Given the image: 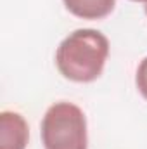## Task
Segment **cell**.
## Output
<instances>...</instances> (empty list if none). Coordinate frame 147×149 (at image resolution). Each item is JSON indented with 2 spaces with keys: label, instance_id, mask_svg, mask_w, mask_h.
Segmentation results:
<instances>
[{
  "label": "cell",
  "instance_id": "3957f363",
  "mask_svg": "<svg viewBox=\"0 0 147 149\" xmlns=\"http://www.w3.org/2000/svg\"><path fill=\"white\" fill-rule=\"evenodd\" d=\"M30 127L23 114L16 111L0 113V149H26Z\"/></svg>",
  "mask_w": 147,
  "mask_h": 149
},
{
  "label": "cell",
  "instance_id": "8992f818",
  "mask_svg": "<svg viewBox=\"0 0 147 149\" xmlns=\"http://www.w3.org/2000/svg\"><path fill=\"white\" fill-rule=\"evenodd\" d=\"M132 2H140V3H147V0H132Z\"/></svg>",
  "mask_w": 147,
  "mask_h": 149
},
{
  "label": "cell",
  "instance_id": "52a82bcc",
  "mask_svg": "<svg viewBox=\"0 0 147 149\" xmlns=\"http://www.w3.org/2000/svg\"><path fill=\"white\" fill-rule=\"evenodd\" d=\"M146 14H147V5H146Z\"/></svg>",
  "mask_w": 147,
  "mask_h": 149
},
{
  "label": "cell",
  "instance_id": "277c9868",
  "mask_svg": "<svg viewBox=\"0 0 147 149\" xmlns=\"http://www.w3.org/2000/svg\"><path fill=\"white\" fill-rule=\"evenodd\" d=\"M64 7L80 19L97 21L107 17L114 10L116 0H62Z\"/></svg>",
  "mask_w": 147,
  "mask_h": 149
},
{
  "label": "cell",
  "instance_id": "6da1fadb",
  "mask_svg": "<svg viewBox=\"0 0 147 149\" xmlns=\"http://www.w3.org/2000/svg\"><path fill=\"white\" fill-rule=\"evenodd\" d=\"M109 57V40L92 28L74 30L55 50V66L66 80L76 83L95 81Z\"/></svg>",
  "mask_w": 147,
  "mask_h": 149
},
{
  "label": "cell",
  "instance_id": "5b68a950",
  "mask_svg": "<svg viewBox=\"0 0 147 149\" xmlns=\"http://www.w3.org/2000/svg\"><path fill=\"white\" fill-rule=\"evenodd\" d=\"M135 85L139 88V92L142 94V97L147 99V57H144L137 68V74H135Z\"/></svg>",
  "mask_w": 147,
  "mask_h": 149
},
{
  "label": "cell",
  "instance_id": "7a4b0ae2",
  "mask_svg": "<svg viewBox=\"0 0 147 149\" xmlns=\"http://www.w3.org/2000/svg\"><path fill=\"white\" fill-rule=\"evenodd\" d=\"M40 137L43 149H88L85 113L68 101L52 104L43 114Z\"/></svg>",
  "mask_w": 147,
  "mask_h": 149
}]
</instances>
